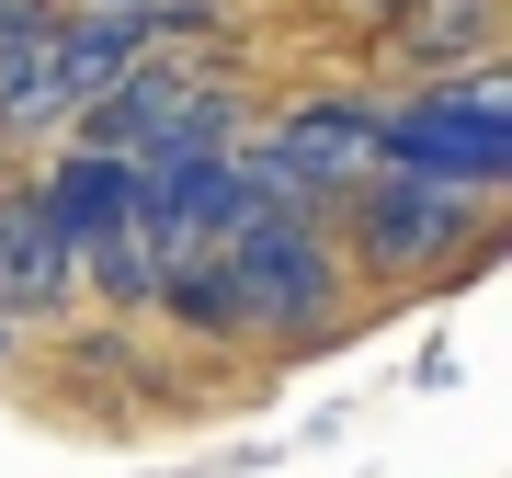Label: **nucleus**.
<instances>
[{
	"mask_svg": "<svg viewBox=\"0 0 512 478\" xmlns=\"http://www.w3.org/2000/svg\"><path fill=\"white\" fill-rule=\"evenodd\" d=\"M376 160L410 171V183L490 194L512 171V92H501V69H478L467 92H421L410 114H376Z\"/></svg>",
	"mask_w": 512,
	"mask_h": 478,
	"instance_id": "obj_1",
	"label": "nucleus"
},
{
	"mask_svg": "<svg viewBox=\"0 0 512 478\" xmlns=\"http://www.w3.org/2000/svg\"><path fill=\"white\" fill-rule=\"evenodd\" d=\"M217 274H228L239 331L308 342L319 319H330V251H319V228H239L228 251H217Z\"/></svg>",
	"mask_w": 512,
	"mask_h": 478,
	"instance_id": "obj_2",
	"label": "nucleus"
},
{
	"mask_svg": "<svg viewBox=\"0 0 512 478\" xmlns=\"http://www.w3.org/2000/svg\"><path fill=\"white\" fill-rule=\"evenodd\" d=\"M467 228H478V194H456V183L376 171V183L353 194V251H365V274H433Z\"/></svg>",
	"mask_w": 512,
	"mask_h": 478,
	"instance_id": "obj_3",
	"label": "nucleus"
},
{
	"mask_svg": "<svg viewBox=\"0 0 512 478\" xmlns=\"http://www.w3.org/2000/svg\"><path fill=\"white\" fill-rule=\"evenodd\" d=\"M80 285V251L46 228L35 194H0V319H57Z\"/></svg>",
	"mask_w": 512,
	"mask_h": 478,
	"instance_id": "obj_4",
	"label": "nucleus"
},
{
	"mask_svg": "<svg viewBox=\"0 0 512 478\" xmlns=\"http://www.w3.org/2000/svg\"><path fill=\"white\" fill-rule=\"evenodd\" d=\"M262 160L296 171V183L330 205V183H353V171L376 160V103H353V92H342V103H296V114H285V137L262 148Z\"/></svg>",
	"mask_w": 512,
	"mask_h": 478,
	"instance_id": "obj_5",
	"label": "nucleus"
},
{
	"mask_svg": "<svg viewBox=\"0 0 512 478\" xmlns=\"http://www.w3.org/2000/svg\"><path fill=\"white\" fill-rule=\"evenodd\" d=\"M137 57H148V12H92V23H57L46 35V69H57V92H69V114H92Z\"/></svg>",
	"mask_w": 512,
	"mask_h": 478,
	"instance_id": "obj_6",
	"label": "nucleus"
},
{
	"mask_svg": "<svg viewBox=\"0 0 512 478\" xmlns=\"http://www.w3.org/2000/svg\"><path fill=\"white\" fill-rule=\"evenodd\" d=\"M35 205H46V228L69 239V251H92L103 228H126V205H137V171L126 160H92V148H69V160L35 183Z\"/></svg>",
	"mask_w": 512,
	"mask_h": 478,
	"instance_id": "obj_7",
	"label": "nucleus"
},
{
	"mask_svg": "<svg viewBox=\"0 0 512 478\" xmlns=\"http://www.w3.org/2000/svg\"><path fill=\"white\" fill-rule=\"evenodd\" d=\"M57 126H69V92L46 46H0V137H57Z\"/></svg>",
	"mask_w": 512,
	"mask_h": 478,
	"instance_id": "obj_8",
	"label": "nucleus"
},
{
	"mask_svg": "<svg viewBox=\"0 0 512 478\" xmlns=\"http://www.w3.org/2000/svg\"><path fill=\"white\" fill-rule=\"evenodd\" d=\"M80 274H92L114 308H160V262H148V239H137V228H103L92 251H80Z\"/></svg>",
	"mask_w": 512,
	"mask_h": 478,
	"instance_id": "obj_9",
	"label": "nucleus"
},
{
	"mask_svg": "<svg viewBox=\"0 0 512 478\" xmlns=\"http://www.w3.org/2000/svg\"><path fill=\"white\" fill-rule=\"evenodd\" d=\"M160 308L183 319V331H205V342H228V331H239V308H228V274H217V262H171V274H160Z\"/></svg>",
	"mask_w": 512,
	"mask_h": 478,
	"instance_id": "obj_10",
	"label": "nucleus"
},
{
	"mask_svg": "<svg viewBox=\"0 0 512 478\" xmlns=\"http://www.w3.org/2000/svg\"><path fill=\"white\" fill-rule=\"evenodd\" d=\"M365 12H376V23H410V0H365Z\"/></svg>",
	"mask_w": 512,
	"mask_h": 478,
	"instance_id": "obj_11",
	"label": "nucleus"
},
{
	"mask_svg": "<svg viewBox=\"0 0 512 478\" xmlns=\"http://www.w3.org/2000/svg\"><path fill=\"white\" fill-rule=\"evenodd\" d=\"M0 353H12V319H0Z\"/></svg>",
	"mask_w": 512,
	"mask_h": 478,
	"instance_id": "obj_12",
	"label": "nucleus"
},
{
	"mask_svg": "<svg viewBox=\"0 0 512 478\" xmlns=\"http://www.w3.org/2000/svg\"><path fill=\"white\" fill-rule=\"evenodd\" d=\"M103 12H137V0H103Z\"/></svg>",
	"mask_w": 512,
	"mask_h": 478,
	"instance_id": "obj_13",
	"label": "nucleus"
}]
</instances>
